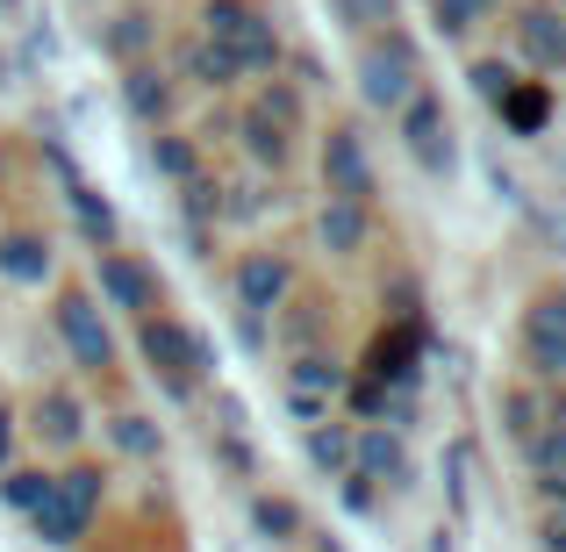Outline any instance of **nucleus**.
Masks as SVG:
<instances>
[{
    "label": "nucleus",
    "instance_id": "obj_1",
    "mask_svg": "<svg viewBox=\"0 0 566 552\" xmlns=\"http://www.w3.org/2000/svg\"><path fill=\"white\" fill-rule=\"evenodd\" d=\"M137 352L144 366H151V381H166L172 395H193V387L208 381V345L187 331L180 316H166V309H151V316H137Z\"/></svg>",
    "mask_w": 566,
    "mask_h": 552
},
{
    "label": "nucleus",
    "instance_id": "obj_2",
    "mask_svg": "<svg viewBox=\"0 0 566 552\" xmlns=\"http://www.w3.org/2000/svg\"><path fill=\"white\" fill-rule=\"evenodd\" d=\"M423 86V65H416V43L409 37H366V51H359V101L374 115H395L401 101Z\"/></svg>",
    "mask_w": 566,
    "mask_h": 552
},
{
    "label": "nucleus",
    "instance_id": "obj_3",
    "mask_svg": "<svg viewBox=\"0 0 566 552\" xmlns=\"http://www.w3.org/2000/svg\"><path fill=\"white\" fill-rule=\"evenodd\" d=\"M51 323H57V345H65V360L80 366L86 381L115 373V331H108V316H101V302H94L86 288H65V294H57Z\"/></svg>",
    "mask_w": 566,
    "mask_h": 552
},
{
    "label": "nucleus",
    "instance_id": "obj_4",
    "mask_svg": "<svg viewBox=\"0 0 566 552\" xmlns=\"http://www.w3.org/2000/svg\"><path fill=\"white\" fill-rule=\"evenodd\" d=\"M395 137H401V152L416 158V173H430V180L452 173V115H444V101L430 94V86H416L395 108Z\"/></svg>",
    "mask_w": 566,
    "mask_h": 552
},
{
    "label": "nucleus",
    "instance_id": "obj_5",
    "mask_svg": "<svg viewBox=\"0 0 566 552\" xmlns=\"http://www.w3.org/2000/svg\"><path fill=\"white\" fill-rule=\"evenodd\" d=\"M230 294H237V316L273 323L280 309L294 302V259H287V251H273V244L244 251V259L230 265Z\"/></svg>",
    "mask_w": 566,
    "mask_h": 552
},
{
    "label": "nucleus",
    "instance_id": "obj_6",
    "mask_svg": "<svg viewBox=\"0 0 566 552\" xmlns=\"http://www.w3.org/2000/svg\"><path fill=\"white\" fill-rule=\"evenodd\" d=\"M323 194L374 208L380 180H374V152H366V129L359 123H331V137H323Z\"/></svg>",
    "mask_w": 566,
    "mask_h": 552
},
{
    "label": "nucleus",
    "instance_id": "obj_7",
    "mask_svg": "<svg viewBox=\"0 0 566 552\" xmlns=\"http://www.w3.org/2000/svg\"><path fill=\"white\" fill-rule=\"evenodd\" d=\"M94 302L101 309H115V316H151V309H166L158 302V273L144 259H129V251H94Z\"/></svg>",
    "mask_w": 566,
    "mask_h": 552
},
{
    "label": "nucleus",
    "instance_id": "obj_8",
    "mask_svg": "<svg viewBox=\"0 0 566 552\" xmlns=\"http://www.w3.org/2000/svg\"><path fill=\"white\" fill-rule=\"evenodd\" d=\"M524 366L538 387L566 381V288H545L538 302L524 309Z\"/></svg>",
    "mask_w": 566,
    "mask_h": 552
},
{
    "label": "nucleus",
    "instance_id": "obj_9",
    "mask_svg": "<svg viewBox=\"0 0 566 552\" xmlns=\"http://www.w3.org/2000/svg\"><path fill=\"white\" fill-rule=\"evenodd\" d=\"M337 395H345V360H337V352L302 345L287 360V409L302 416V424H316V416L337 409Z\"/></svg>",
    "mask_w": 566,
    "mask_h": 552
},
{
    "label": "nucleus",
    "instance_id": "obj_10",
    "mask_svg": "<svg viewBox=\"0 0 566 552\" xmlns=\"http://www.w3.org/2000/svg\"><path fill=\"white\" fill-rule=\"evenodd\" d=\"M352 473L374 488H409L416 481V459H409V438L395 424H352Z\"/></svg>",
    "mask_w": 566,
    "mask_h": 552
},
{
    "label": "nucleus",
    "instance_id": "obj_11",
    "mask_svg": "<svg viewBox=\"0 0 566 552\" xmlns=\"http://www.w3.org/2000/svg\"><path fill=\"white\" fill-rule=\"evenodd\" d=\"M172 101H180V80H172L158 58H137V65H123V108L137 115L144 129L172 123Z\"/></svg>",
    "mask_w": 566,
    "mask_h": 552
},
{
    "label": "nucleus",
    "instance_id": "obj_12",
    "mask_svg": "<svg viewBox=\"0 0 566 552\" xmlns=\"http://www.w3.org/2000/svg\"><path fill=\"white\" fill-rule=\"evenodd\" d=\"M316 244L331 251V259H359V251L374 244V208L323 194V208H316Z\"/></svg>",
    "mask_w": 566,
    "mask_h": 552
},
{
    "label": "nucleus",
    "instance_id": "obj_13",
    "mask_svg": "<svg viewBox=\"0 0 566 552\" xmlns=\"http://www.w3.org/2000/svg\"><path fill=\"white\" fill-rule=\"evenodd\" d=\"M51 265H57V251L43 230H0V280L8 288H43Z\"/></svg>",
    "mask_w": 566,
    "mask_h": 552
},
{
    "label": "nucleus",
    "instance_id": "obj_14",
    "mask_svg": "<svg viewBox=\"0 0 566 552\" xmlns=\"http://www.w3.org/2000/svg\"><path fill=\"white\" fill-rule=\"evenodd\" d=\"M230 137H237V152H244V158H251L259 173H280V166L294 158V137H287V129H280L273 115L259 108V101H251V108H244V115L230 123Z\"/></svg>",
    "mask_w": 566,
    "mask_h": 552
},
{
    "label": "nucleus",
    "instance_id": "obj_15",
    "mask_svg": "<svg viewBox=\"0 0 566 552\" xmlns=\"http://www.w3.org/2000/svg\"><path fill=\"white\" fill-rule=\"evenodd\" d=\"M172 80L208 86V94H230V86H237V65H230V51H222V43H208L201 29H193V37H180V51H172Z\"/></svg>",
    "mask_w": 566,
    "mask_h": 552
},
{
    "label": "nucleus",
    "instance_id": "obj_16",
    "mask_svg": "<svg viewBox=\"0 0 566 552\" xmlns=\"http://www.w3.org/2000/svg\"><path fill=\"white\" fill-rule=\"evenodd\" d=\"M230 65H237V80H273L280 65H287V43H280V29H273V14H251V29L230 43Z\"/></svg>",
    "mask_w": 566,
    "mask_h": 552
},
{
    "label": "nucleus",
    "instance_id": "obj_17",
    "mask_svg": "<svg viewBox=\"0 0 566 552\" xmlns=\"http://www.w3.org/2000/svg\"><path fill=\"white\" fill-rule=\"evenodd\" d=\"M101 43H108L115 65H137V58H151V51H158V14L144 8V0H129V8H115V14H108Z\"/></svg>",
    "mask_w": 566,
    "mask_h": 552
},
{
    "label": "nucleus",
    "instance_id": "obj_18",
    "mask_svg": "<svg viewBox=\"0 0 566 552\" xmlns=\"http://www.w3.org/2000/svg\"><path fill=\"white\" fill-rule=\"evenodd\" d=\"M516 51H524L538 72H559V65H566V14L524 8V14H516Z\"/></svg>",
    "mask_w": 566,
    "mask_h": 552
},
{
    "label": "nucleus",
    "instance_id": "obj_19",
    "mask_svg": "<svg viewBox=\"0 0 566 552\" xmlns=\"http://www.w3.org/2000/svg\"><path fill=\"white\" fill-rule=\"evenodd\" d=\"M302 445H308V467H316V473H331V481L352 473V424L337 409L316 416V424H302Z\"/></svg>",
    "mask_w": 566,
    "mask_h": 552
},
{
    "label": "nucleus",
    "instance_id": "obj_20",
    "mask_svg": "<svg viewBox=\"0 0 566 552\" xmlns=\"http://www.w3.org/2000/svg\"><path fill=\"white\" fill-rule=\"evenodd\" d=\"M36 438H51V445H80L86 438V402L72 395V387H43L36 395Z\"/></svg>",
    "mask_w": 566,
    "mask_h": 552
},
{
    "label": "nucleus",
    "instance_id": "obj_21",
    "mask_svg": "<svg viewBox=\"0 0 566 552\" xmlns=\"http://www.w3.org/2000/svg\"><path fill=\"white\" fill-rule=\"evenodd\" d=\"M251 531H259L265 545H294V539L308 531V517H302V502H294V496L259 488V496H251Z\"/></svg>",
    "mask_w": 566,
    "mask_h": 552
},
{
    "label": "nucleus",
    "instance_id": "obj_22",
    "mask_svg": "<svg viewBox=\"0 0 566 552\" xmlns=\"http://www.w3.org/2000/svg\"><path fill=\"white\" fill-rule=\"evenodd\" d=\"M144 158H151V173H158V180H172V187H180L187 173H201V144H193L187 129H172V123H158V129H151Z\"/></svg>",
    "mask_w": 566,
    "mask_h": 552
},
{
    "label": "nucleus",
    "instance_id": "obj_23",
    "mask_svg": "<svg viewBox=\"0 0 566 552\" xmlns=\"http://www.w3.org/2000/svg\"><path fill=\"white\" fill-rule=\"evenodd\" d=\"M86 524H94V517L72 510V502L57 496V481H51V496H43L36 510H29V531H36L43 545H80V539H86Z\"/></svg>",
    "mask_w": 566,
    "mask_h": 552
},
{
    "label": "nucleus",
    "instance_id": "obj_24",
    "mask_svg": "<svg viewBox=\"0 0 566 552\" xmlns=\"http://www.w3.org/2000/svg\"><path fill=\"white\" fill-rule=\"evenodd\" d=\"M108 438H115V452H123V459H166V424L144 416V409L108 416Z\"/></svg>",
    "mask_w": 566,
    "mask_h": 552
},
{
    "label": "nucleus",
    "instance_id": "obj_25",
    "mask_svg": "<svg viewBox=\"0 0 566 552\" xmlns=\"http://www.w3.org/2000/svg\"><path fill=\"white\" fill-rule=\"evenodd\" d=\"M65 201H72V222H80L86 244L108 251V244H115V201H108V194H94V187L72 180V187H65Z\"/></svg>",
    "mask_w": 566,
    "mask_h": 552
},
{
    "label": "nucleus",
    "instance_id": "obj_26",
    "mask_svg": "<svg viewBox=\"0 0 566 552\" xmlns=\"http://www.w3.org/2000/svg\"><path fill=\"white\" fill-rule=\"evenodd\" d=\"M259 108L273 115L287 137H302V123H308V94L287 80V72H273V80H259Z\"/></svg>",
    "mask_w": 566,
    "mask_h": 552
},
{
    "label": "nucleus",
    "instance_id": "obj_27",
    "mask_svg": "<svg viewBox=\"0 0 566 552\" xmlns=\"http://www.w3.org/2000/svg\"><path fill=\"white\" fill-rule=\"evenodd\" d=\"M538 424H545V387H538V381H524V387H502V430H510V438L524 445Z\"/></svg>",
    "mask_w": 566,
    "mask_h": 552
},
{
    "label": "nucleus",
    "instance_id": "obj_28",
    "mask_svg": "<svg viewBox=\"0 0 566 552\" xmlns=\"http://www.w3.org/2000/svg\"><path fill=\"white\" fill-rule=\"evenodd\" d=\"M545 108H553V94H545V80H531V86L516 80L510 94H502V108H495V115H502V123H510V129H524V137H538Z\"/></svg>",
    "mask_w": 566,
    "mask_h": 552
},
{
    "label": "nucleus",
    "instance_id": "obj_29",
    "mask_svg": "<svg viewBox=\"0 0 566 552\" xmlns=\"http://www.w3.org/2000/svg\"><path fill=\"white\" fill-rule=\"evenodd\" d=\"M180 216H187V230H216V222H222V180L187 173V180H180Z\"/></svg>",
    "mask_w": 566,
    "mask_h": 552
},
{
    "label": "nucleus",
    "instance_id": "obj_30",
    "mask_svg": "<svg viewBox=\"0 0 566 552\" xmlns=\"http://www.w3.org/2000/svg\"><path fill=\"white\" fill-rule=\"evenodd\" d=\"M502 0H430V22H438V37H452V43H467L473 29L495 14Z\"/></svg>",
    "mask_w": 566,
    "mask_h": 552
},
{
    "label": "nucleus",
    "instance_id": "obj_31",
    "mask_svg": "<svg viewBox=\"0 0 566 552\" xmlns=\"http://www.w3.org/2000/svg\"><path fill=\"white\" fill-rule=\"evenodd\" d=\"M538 502H545L538 545H545V552H566V473H538Z\"/></svg>",
    "mask_w": 566,
    "mask_h": 552
},
{
    "label": "nucleus",
    "instance_id": "obj_32",
    "mask_svg": "<svg viewBox=\"0 0 566 552\" xmlns=\"http://www.w3.org/2000/svg\"><path fill=\"white\" fill-rule=\"evenodd\" d=\"M251 14H259V8H251V0H208V8H201V37L230 51V43H237V37H244V29H251Z\"/></svg>",
    "mask_w": 566,
    "mask_h": 552
},
{
    "label": "nucleus",
    "instance_id": "obj_33",
    "mask_svg": "<svg viewBox=\"0 0 566 552\" xmlns=\"http://www.w3.org/2000/svg\"><path fill=\"white\" fill-rule=\"evenodd\" d=\"M51 481H57V496H65L72 510H86V517H94L101 496H108V473L101 467H65V473H51Z\"/></svg>",
    "mask_w": 566,
    "mask_h": 552
},
{
    "label": "nucleus",
    "instance_id": "obj_34",
    "mask_svg": "<svg viewBox=\"0 0 566 552\" xmlns=\"http://www.w3.org/2000/svg\"><path fill=\"white\" fill-rule=\"evenodd\" d=\"M43 496H51V473H43V467H8V473H0V502H8V510L29 517Z\"/></svg>",
    "mask_w": 566,
    "mask_h": 552
},
{
    "label": "nucleus",
    "instance_id": "obj_35",
    "mask_svg": "<svg viewBox=\"0 0 566 552\" xmlns=\"http://www.w3.org/2000/svg\"><path fill=\"white\" fill-rule=\"evenodd\" d=\"M524 459H531V473H566V424H538L524 438Z\"/></svg>",
    "mask_w": 566,
    "mask_h": 552
},
{
    "label": "nucleus",
    "instance_id": "obj_36",
    "mask_svg": "<svg viewBox=\"0 0 566 552\" xmlns=\"http://www.w3.org/2000/svg\"><path fill=\"white\" fill-rule=\"evenodd\" d=\"M516 86V65L510 58H473V94L488 101V108H502V94Z\"/></svg>",
    "mask_w": 566,
    "mask_h": 552
},
{
    "label": "nucleus",
    "instance_id": "obj_37",
    "mask_svg": "<svg viewBox=\"0 0 566 552\" xmlns=\"http://www.w3.org/2000/svg\"><path fill=\"white\" fill-rule=\"evenodd\" d=\"M331 8H337V22L359 29V37H374L380 22H395V0H331Z\"/></svg>",
    "mask_w": 566,
    "mask_h": 552
},
{
    "label": "nucleus",
    "instance_id": "obj_38",
    "mask_svg": "<svg viewBox=\"0 0 566 552\" xmlns=\"http://www.w3.org/2000/svg\"><path fill=\"white\" fill-rule=\"evenodd\" d=\"M294 65V86H302V94H316V86H331V72H323V58H308V51H294L287 58Z\"/></svg>",
    "mask_w": 566,
    "mask_h": 552
},
{
    "label": "nucleus",
    "instance_id": "obj_39",
    "mask_svg": "<svg viewBox=\"0 0 566 552\" xmlns=\"http://www.w3.org/2000/svg\"><path fill=\"white\" fill-rule=\"evenodd\" d=\"M8 452H14V424H8V409H0V467H8Z\"/></svg>",
    "mask_w": 566,
    "mask_h": 552
},
{
    "label": "nucleus",
    "instance_id": "obj_40",
    "mask_svg": "<svg viewBox=\"0 0 566 552\" xmlns=\"http://www.w3.org/2000/svg\"><path fill=\"white\" fill-rule=\"evenodd\" d=\"M0 8H22V0H0Z\"/></svg>",
    "mask_w": 566,
    "mask_h": 552
},
{
    "label": "nucleus",
    "instance_id": "obj_41",
    "mask_svg": "<svg viewBox=\"0 0 566 552\" xmlns=\"http://www.w3.org/2000/svg\"><path fill=\"white\" fill-rule=\"evenodd\" d=\"M0 180H8V158H0Z\"/></svg>",
    "mask_w": 566,
    "mask_h": 552
}]
</instances>
